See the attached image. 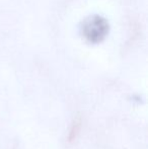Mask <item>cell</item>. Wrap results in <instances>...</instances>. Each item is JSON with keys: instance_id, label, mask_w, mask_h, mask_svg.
I'll return each instance as SVG.
<instances>
[{"instance_id": "cell-1", "label": "cell", "mask_w": 148, "mask_h": 149, "mask_svg": "<svg viewBox=\"0 0 148 149\" xmlns=\"http://www.w3.org/2000/svg\"><path fill=\"white\" fill-rule=\"evenodd\" d=\"M109 30L108 22L99 15H92L84 20L82 33L90 42H99L106 37Z\"/></svg>"}]
</instances>
